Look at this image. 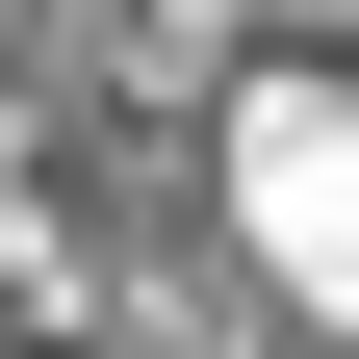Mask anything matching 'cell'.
<instances>
[{
  "label": "cell",
  "instance_id": "6da1fadb",
  "mask_svg": "<svg viewBox=\"0 0 359 359\" xmlns=\"http://www.w3.org/2000/svg\"><path fill=\"white\" fill-rule=\"evenodd\" d=\"M257 205H283V283L359 308V128L334 103H257Z\"/></svg>",
  "mask_w": 359,
  "mask_h": 359
}]
</instances>
